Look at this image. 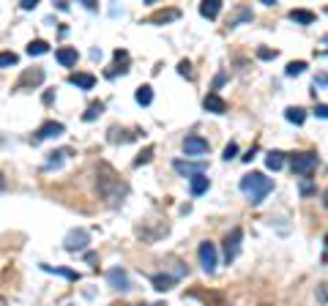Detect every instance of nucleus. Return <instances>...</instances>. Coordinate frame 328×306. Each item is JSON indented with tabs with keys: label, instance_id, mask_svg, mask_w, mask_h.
I'll return each instance as SVG.
<instances>
[{
	"label": "nucleus",
	"instance_id": "f257e3e1",
	"mask_svg": "<svg viewBox=\"0 0 328 306\" xmlns=\"http://www.w3.org/2000/svg\"><path fill=\"white\" fill-rule=\"evenodd\" d=\"M96 186H98V194L104 197L110 205H118L123 202V197L129 194V186L120 181L115 170L110 164H98V172H96Z\"/></svg>",
	"mask_w": 328,
	"mask_h": 306
},
{
	"label": "nucleus",
	"instance_id": "39448f33",
	"mask_svg": "<svg viewBox=\"0 0 328 306\" xmlns=\"http://www.w3.org/2000/svg\"><path fill=\"white\" fill-rule=\"evenodd\" d=\"M88 244H91L88 230H71L69 235H66V241H63V246L69 251H82V249H88Z\"/></svg>",
	"mask_w": 328,
	"mask_h": 306
},
{
	"label": "nucleus",
	"instance_id": "bb28decb",
	"mask_svg": "<svg viewBox=\"0 0 328 306\" xmlns=\"http://www.w3.org/2000/svg\"><path fill=\"white\" fill-rule=\"evenodd\" d=\"M17 52H0V69H11V66H17Z\"/></svg>",
	"mask_w": 328,
	"mask_h": 306
},
{
	"label": "nucleus",
	"instance_id": "2f4dec72",
	"mask_svg": "<svg viewBox=\"0 0 328 306\" xmlns=\"http://www.w3.org/2000/svg\"><path fill=\"white\" fill-rule=\"evenodd\" d=\"M235 156H238V145H235V142H230V145L224 148V159L230 161V159H235Z\"/></svg>",
	"mask_w": 328,
	"mask_h": 306
},
{
	"label": "nucleus",
	"instance_id": "0eeeda50",
	"mask_svg": "<svg viewBox=\"0 0 328 306\" xmlns=\"http://www.w3.org/2000/svg\"><path fill=\"white\" fill-rule=\"evenodd\" d=\"M183 151H186V156H205L208 153V139L197 137V134H189L183 139Z\"/></svg>",
	"mask_w": 328,
	"mask_h": 306
},
{
	"label": "nucleus",
	"instance_id": "393cba45",
	"mask_svg": "<svg viewBox=\"0 0 328 306\" xmlns=\"http://www.w3.org/2000/svg\"><path fill=\"white\" fill-rule=\"evenodd\" d=\"M47 273H60V276H66V279H71V282H77L79 279V273L77 271H69V268H52V265H41Z\"/></svg>",
	"mask_w": 328,
	"mask_h": 306
},
{
	"label": "nucleus",
	"instance_id": "c9c22d12",
	"mask_svg": "<svg viewBox=\"0 0 328 306\" xmlns=\"http://www.w3.org/2000/svg\"><path fill=\"white\" fill-rule=\"evenodd\" d=\"M22 8H25V11H33V8H36V0H22Z\"/></svg>",
	"mask_w": 328,
	"mask_h": 306
},
{
	"label": "nucleus",
	"instance_id": "1a4fd4ad",
	"mask_svg": "<svg viewBox=\"0 0 328 306\" xmlns=\"http://www.w3.org/2000/svg\"><path fill=\"white\" fill-rule=\"evenodd\" d=\"M173 167L175 172H181V175H189V178H194V175H203L205 172V164L203 161H197V164H192V161H173Z\"/></svg>",
	"mask_w": 328,
	"mask_h": 306
},
{
	"label": "nucleus",
	"instance_id": "cd10ccee",
	"mask_svg": "<svg viewBox=\"0 0 328 306\" xmlns=\"http://www.w3.org/2000/svg\"><path fill=\"white\" fill-rule=\"evenodd\" d=\"M69 148H63V151H58V153H49V161H47V167H58V164H60V159L63 156H69Z\"/></svg>",
	"mask_w": 328,
	"mask_h": 306
},
{
	"label": "nucleus",
	"instance_id": "a19ab883",
	"mask_svg": "<svg viewBox=\"0 0 328 306\" xmlns=\"http://www.w3.org/2000/svg\"><path fill=\"white\" fill-rule=\"evenodd\" d=\"M140 306H148V304H140Z\"/></svg>",
	"mask_w": 328,
	"mask_h": 306
},
{
	"label": "nucleus",
	"instance_id": "ddd939ff",
	"mask_svg": "<svg viewBox=\"0 0 328 306\" xmlns=\"http://www.w3.org/2000/svg\"><path fill=\"white\" fill-rule=\"evenodd\" d=\"M219 11H222V0H203V3H200V14H203L205 19H216Z\"/></svg>",
	"mask_w": 328,
	"mask_h": 306
},
{
	"label": "nucleus",
	"instance_id": "f8f14e48",
	"mask_svg": "<svg viewBox=\"0 0 328 306\" xmlns=\"http://www.w3.org/2000/svg\"><path fill=\"white\" fill-rule=\"evenodd\" d=\"M41 82H44V71L41 69H33V71H25V74H22V79L17 82V88H19V91H25L28 85H41Z\"/></svg>",
	"mask_w": 328,
	"mask_h": 306
},
{
	"label": "nucleus",
	"instance_id": "f704fd0d",
	"mask_svg": "<svg viewBox=\"0 0 328 306\" xmlns=\"http://www.w3.org/2000/svg\"><path fill=\"white\" fill-rule=\"evenodd\" d=\"M314 115H317V118H328V104H317Z\"/></svg>",
	"mask_w": 328,
	"mask_h": 306
},
{
	"label": "nucleus",
	"instance_id": "412c9836",
	"mask_svg": "<svg viewBox=\"0 0 328 306\" xmlns=\"http://www.w3.org/2000/svg\"><path fill=\"white\" fill-rule=\"evenodd\" d=\"M282 164H285V153L271 151V153L266 156V167H268V170H273V172H276V170H282Z\"/></svg>",
	"mask_w": 328,
	"mask_h": 306
},
{
	"label": "nucleus",
	"instance_id": "f03ea898",
	"mask_svg": "<svg viewBox=\"0 0 328 306\" xmlns=\"http://www.w3.org/2000/svg\"><path fill=\"white\" fill-rule=\"evenodd\" d=\"M241 191L249 197V202L257 205V202H263L273 191V181H271V178H266L263 172H249V175L241 178Z\"/></svg>",
	"mask_w": 328,
	"mask_h": 306
},
{
	"label": "nucleus",
	"instance_id": "4be33fe9",
	"mask_svg": "<svg viewBox=\"0 0 328 306\" xmlns=\"http://www.w3.org/2000/svg\"><path fill=\"white\" fill-rule=\"evenodd\" d=\"M178 17H181V11H178V8H167V11L154 14V17H151V22H154V25H159V22H173V19H178Z\"/></svg>",
	"mask_w": 328,
	"mask_h": 306
},
{
	"label": "nucleus",
	"instance_id": "423d86ee",
	"mask_svg": "<svg viewBox=\"0 0 328 306\" xmlns=\"http://www.w3.org/2000/svg\"><path fill=\"white\" fill-rule=\"evenodd\" d=\"M241 238H244V230H241V227H232V232L224 238V260H227V263H232V260L238 257Z\"/></svg>",
	"mask_w": 328,
	"mask_h": 306
},
{
	"label": "nucleus",
	"instance_id": "ea45409f",
	"mask_svg": "<svg viewBox=\"0 0 328 306\" xmlns=\"http://www.w3.org/2000/svg\"><path fill=\"white\" fill-rule=\"evenodd\" d=\"M0 306H6V298H0Z\"/></svg>",
	"mask_w": 328,
	"mask_h": 306
},
{
	"label": "nucleus",
	"instance_id": "473e14b6",
	"mask_svg": "<svg viewBox=\"0 0 328 306\" xmlns=\"http://www.w3.org/2000/svg\"><path fill=\"white\" fill-rule=\"evenodd\" d=\"M317 301L328 304V285H320V290H317Z\"/></svg>",
	"mask_w": 328,
	"mask_h": 306
},
{
	"label": "nucleus",
	"instance_id": "2eb2a0df",
	"mask_svg": "<svg viewBox=\"0 0 328 306\" xmlns=\"http://www.w3.org/2000/svg\"><path fill=\"white\" fill-rule=\"evenodd\" d=\"M77 49L74 47H63V49H58V63H60V66H66V69H69V66H77Z\"/></svg>",
	"mask_w": 328,
	"mask_h": 306
},
{
	"label": "nucleus",
	"instance_id": "6e6552de",
	"mask_svg": "<svg viewBox=\"0 0 328 306\" xmlns=\"http://www.w3.org/2000/svg\"><path fill=\"white\" fill-rule=\"evenodd\" d=\"M107 285L112 290H132V282H129V273L123 268H110L107 271Z\"/></svg>",
	"mask_w": 328,
	"mask_h": 306
},
{
	"label": "nucleus",
	"instance_id": "5701e85b",
	"mask_svg": "<svg viewBox=\"0 0 328 306\" xmlns=\"http://www.w3.org/2000/svg\"><path fill=\"white\" fill-rule=\"evenodd\" d=\"M44 52H49V44L44 41V38H36V41L28 44V55L30 57H33V55H44Z\"/></svg>",
	"mask_w": 328,
	"mask_h": 306
},
{
	"label": "nucleus",
	"instance_id": "b1692460",
	"mask_svg": "<svg viewBox=\"0 0 328 306\" xmlns=\"http://www.w3.org/2000/svg\"><path fill=\"white\" fill-rule=\"evenodd\" d=\"M101 112H104V104H101V101H93V104L88 107V110H85L82 120H88V123H91V120H96L98 115H101Z\"/></svg>",
	"mask_w": 328,
	"mask_h": 306
},
{
	"label": "nucleus",
	"instance_id": "9b49d317",
	"mask_svg": "<svg viewBox=\"0 0 328 306\" xmlns=\"http://www.w3.org/2000/svg\"><path fill=\"white\" fill-rule=\"evenodd\" d=\"M66 129H63V123H55V120H49V123H44L39 132H36V137H33V142H41V139H47V137H58V134H63Z\"/></svg>",
	"mask_w": 328,
	"mask_h": 306
},
{
	"label": "nucleus",
	"instance_id": "e433bc0d",
	"mask_svg": "<svg viewBox=\"0 0 328 306\" xmlns=\"http://www.w3.org/2000/svg\"><path fill=\"white\" fill-rule=\"evenodd\" d=\"M317 85H328V74H320V76H317V79H314V88H317Z\"/></svg>",
	"mask_w": 328,
	"mask_h": 306
},
{
	"label": "nucleus",
	"instance_id": "7c9ffc66",
	"mask_svg": "<svg viewBox=\"0 0 328 306\" xmlns=\"http://www.w3.org/2000/svg\"><path fill=\"white\" fill-rule=\"evenodd\" d=\"M257 57H260V60H273V57H276V49L260 47V49H257Z\"/></svg>",
	"mask_w": 328,
	"mask_h": 306
},
{
	"label": "nucleus",
	"instance_id": "20e7f679",
	"mask_svg": "<svg viewBox=\"0 0 328 306\" xmlns=\"http://www.w3.org/2000/svg\"><path fill=\"white\" fill-rule=\"evenodd\" d=\"M314 167H317V153H298V156H293V172L295 175H312Z\"/></svg>",
	"mask_w": 328,
	"mask_h": 306
},
{
	"label": "nucleus",
	"instance_id": "79ce46f5",
	"mask_svg": "<svg viewBox=\"0 0 328 306\" xmlns=\"http://www.w3.org/2000/svg\"><path fill=\"white\" fill-rule=\"evenodd\" d=\"M326 244H328V238H326Z\"/></svg>",
	"mask_w": 328,
	"mask_h": 306
},
{
	"label": "nucleus",
	"instance_id": "c756f323",
	"mask_svg": "<svg viewBox=\"0 0 328 306\" xmlns=\"http://www.w3.org/2000/svg\"><path fill=\"white\" fill-rule=\"evenodd\" d=\"M151 156H154V148H145V151L134 159V164H137V167H140V164H148V161H151Z\"/></svg>",
	"mask_w": 328,
	"mask_h": 306
},
{
	"label": "nucleus",
	"instance_id": "4c0bfd02",
	"mask_svg": "<svg viewBox=\"0 0 328 306\" xmlns=\"http://www.w3.org/2000/svg\"><path fill=\"white\" fill-rule=\"evenodd\" d=\"M6 186H8V183H6V178H3V172H0V191H3Z\"/></svg>",
	"mask_w": 328,
	"mask_h": 306
},
{
	"label": "nucleus",
	"instance_id": "a211bd4d",
	"mask_svg": "<svg viewBox=\"0 0 328 306\" xmlns=\"http://www.w3.org/2000/svg\"><path fill=\"white\" fill-rule=\"evenodd\" d=\"M290 19L298 22V25H312L314 14H312V11H307V8H293V11H290Z\"/></svg>",
	"mask_w": 328,
	"mask_h": 306
},
{
	"label": "nucleus",
	"instance_id": "4468645a",
	"mask_svg": "<svg viewBox=\"0 0 328 306\" xmlns=\"http://www.w3.org/2000/svg\"><path fill=\"white\" fill-rule=\"evenodd\" d=\"M208 186H211V181L205 178V172L203 175H194V178H189V189H192V194H194V197L205 194V191H208Z\"/></svg>",
	"mask_w": 328,
	"mask_h": 306
},
{
	"label": "nucleus",
	"instance_id": "9d476101",
	"mask_svg": "<svg viewBox=\"0 0 328 306\" xmlns=\"http://www.w3.org/2000/svg\"><path fill=\"white\" fill-rule=\"evenodd\" d=\"M203 107L208 112H213V115H224V112H227V101H224L219 93H208V96L203 98Z\"/></svg>",
	"mask_w": 328,
	"mask_h": 306
},
{
	"label": "nucleus",
	"instance_id": "72a5a7b5",
	"mask_svg": "<svg viewBox=\"0 0 328 306\" xmlns=\"http://www.w3.org/2000/svg\"><path fill=\"white\" fill-rule=\"evenodd\" d=\"M312 191H314V183H312V181H304V183H301V194H312Z\"/></svg>",
	"mask_w": 328,
	"mask_h": 306
},
{
	"label": "nucleus",
	"instance_id": "6ab92c4d",
	"mask_svg": "<svg viewBox=\"0 0 328 306\" xmlns=\"http://www.w3.org/2000/svg\"><path fill=\"white\" fill-rule=\"evenodd\" d=\"M285 118L290 120V123H295V126H304V120H307V112L301 110V107H287V110H285Z\"/></svg>",
	"mask_w": 328,
	"mask_h": 306
},
{
	"label": "nucleus",
	"instance_id": "aec40b11",
	"mask_svg": "<svg viewBox=\"0 0 328 306\" xmlns=\"http://www.w3.org/2000/svg\"><path fill=\"white\" fill-rule=\"evenodd\" d=\"M134 98H137V104L148 107L151 101H154V88L151 85H142V88H137V93H134Z\"/></svg>",
	"mask_w": 328,
	"mask_h": 306
},
{
	"label": "nucleus",
	"instance_id": "58836bf2",
	"mask_svg": "<svg viewBox=\"0 0 328 306\" xmlns=\"http://www.w3.org/2000/svg\"><path fill=\"white\" fill-rule=\"evenodd\" d=\"M323 205H326V208H328V189H326V191H323Z\"/></svg>",
	"mask_w": 328,
	"mask_h": 306
},
{
	"label": "nucleus",
	"instance_id": "f3484780",
	"mask_svg": "<svg viewBox=\"0 0 328 306\" xmlns=\"http://www.w3.org/2000/svg\"><path fill=\"white\" fill-rule=\"evenodd\" d=\"M69 82L77 85V88H82V91H91L93 85H96V76H93V74H71Z\"/></svg>",
	"mask_w": 328,
	"mask_h": 306
},
{
	"label": "nucleus",
	"instance_id": "c85d7f7f",
	"mask_svg": "<svg viewBox=\"0 0 328 306\" xmlns=\"http://www.w3.org/2000/svg\"><path fill=\"white\" fill-rule=\"evenodd\" d=\"M178 74L192 79V76H194V71H192V63H189V60H181V63H178Z\"/></svg>",
	"mask_w": 328,
	"mask_h": 306
},
{
	"label": "nucleus",
	"instance_id": "a878e982",
	"mask_svg": "<svg viewBox=\"0 0 328 306\" xmlns=\"http://www.w3.org/2000/svg\"><path fill=\"white\" fill-rule=\"evenodd\" d=\"M304 69H307V63L304 60H293V63H287L285 74L287 76H298V74H304Z\"/></svg>",
	"mask_w": 328,
	"mask_h": 306
},
{
	"label": "nucleus",
	"instance_id": "7ed1b4c3",
	"mask_svg": "<svg viewBox=\"0 0 328 306\" xmlns=\"http://www.w3.org/2000/svg\"><path fill=\"white\" fill-rule=\"evenodd\" d=\"M197 254H200V265H203V271H205V273H213V271H216L219 254H216V246L211 244V241H205V244H200V249H197Z\"/></svg>",
	"mask_w": 328,
	"mask_h": 306
},
{
	"label": "nucleus",
	"instance_id": "dca6fc26",
	"mask_svg": "<svg viewBox=\"0 0 328 306\" xmlns=\"http://www.w3.org/2000/svg\"><path fill=\"white\" fill-rule=\"evenodd\" d=\"M151 282H154L156 290L164 292V290H170V287L178 282V276H170V273H154V276H151Z\"/></svg>",
	"mask_w": 328,
	"mask_h": 306
}]
</instances>
